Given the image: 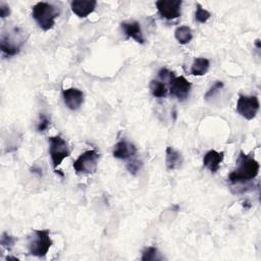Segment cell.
I'll return each mask as SVG.
<instances>
[{
  "label": "cell",
  "mask_w": 261,
  "mask_h": 261,
  "mask_svg": "<svg viewBox=\"0 0 261 261\" xmlns=\"http://www.w3.org/2000/svg\"><path fill=\"white\" fill-rule=\"evenodd\" d=\"M59 16V11L48 3H38L32 10V17L43 31L51 30L55 25V20Z\"/></svg>",
  "instance_id": "2"
},
{
  "label": "cell",
  "mask_w": 261,
  "mask_h": 261,
  "mask_svg": "<svg viewBox=\"0 0 261 261\" xmlns=\"http://www.w3.org/2000/svg\"><path fill=\"white\" fill-rule=\"evenodd\" d=\"M49 154L51 157L52 166L54 169H57L61 165L64 158H67L71 154V149L61 136H55L49 138Z\"/></svg>",
  "instance_id": "4"
},
{
  "label": "cell",
  "mask_w": 261,
  "mask_h": 261,
  "mask_svg": "<svg viewBox=\"0 0 261 261\" xmlns=\"http://www.w3.org/2000/svg\"><path fill=\"white\" fill-rule=\"evenodd\" d=\"M209 67H210V62L207 58L198 57L194 59L193 61V64L191 67V74L193 76H197V77L204 76L208 72Z\"/></svg>",
  "instance_id": "16"
},
{
  "label": "cell",
  "mask_w": 261,
  "mask_h": 261,
  "mask_svg": "<svg viewBox=\"0 0 261 261\" xmlns=\"http://www.w3.org/2000/svg\"><path fill=\"white\" fill-rule=\"evenodd\" d=\"M52 246L49 230H34L28 238V250L30 255L45 257Z\"/></svg>",
  "instance_id": "3"
},
{
  "label": "cell",
  "mask_w": 261,
  "mask_h": 261,
  "mask_svg": "<svg viewBox=\"0 0 261 261\" xmlns=\"http://www.w3.org/2000/svg\"><path fill=\"white\" fill-rule=\"evenodd\" d=\"M15 40L11 38V36L3 35L2 42H0V48L3 52L8 56H15L21 51V45L19 43H15Z\"/></svg>",
  "instance_id": "15"
},
{
  "label": "cell",
  "mask_w": 261,
  "mask_h": 261,
  "mask_svg": "<svg viewBox=\"0 0 261 261\" xmlns=\"http://www.w3.org/2000/svg\"><path fill=\"white\" fill-rule=\"evenodd\" d=\"M142 168H143V162L138 159L130 160L126 165V170L129 172V174H132L134 176L137 175Z\"/></svg>",
  "instance_id": "21"
},
{
  "label": "cell",
  "mask_w": 261,
  "mask_h": 261,
  "mask_svg": "<svg viewBox=\"0 0 261 261\" xmlns=\"http://www.w3.org/2000/svg\"><path fill=\"white\" fill-rule=\"evenodd\" d=\"M175 37L180 44L182 45L188 44L193 39L192 30L187 26L179 27L175 32Z\"/></svg>",
  "instance_id": "17"
},
{
  "label": "cell",
  "mask_w": 261,
  "mask_h": 261,
  "mask_svg": "<svg viewBox=\"0 0 261 261\" xmlns=\"http://www.w3.org/2000/svg\"><path fill=\"white\" fill-rule=\"evenodd\" d=\"M222 87H223V83H222L221 81H216V82L213 84V86H212V87L207 91V93L205 94V96H204L205 100L211 99L212 97H214V96L219 92V90L222 89Z\"/></svg>",
  "instance_id": "22"
},
{
  "label": "cell",
  "mask_w": 261,
  "mask_h": 261,
  "mask_svg": "<svg viewBox=\"0 0 261 261\" xmlns=\"http://www.w3.org/2000/svg\"><path fill=\"white\" fill-rule=\"evenodd\" d=\"M158 77L160 78V80L163 82H169L171 83L175 78V73L169 71L168 69H161L159 72H158Z\"/></svg>",
  "instance_id": "24"
},
{
  "label": "cell",
  "mask_w": 261,
  "mask_h": 261,
  "mask_svg": "<svg viewBox=\"0 0 261 261\" xmlns=\"http://www.w3.org/2000/svg\"><path fill=\"white\" fill-rule=\"evenodd\" d=\"M223 157H224L223 152H217L215 150H210L204 155L203 166L206 169H208L212 174H215L220 168Z\"/></svg>",
  "instance_id": "13"
},
{
  "label": "cell",
  "mask_w": 261,
  "mask_h": 261,
  "mask_svg": "<svg viewBox=\"0 0 261 261\" xmlns=\"http://www.w3.org/2000/svg\"><path fill=\"white\" fill-rule=\"evenodd\" d=\"M149 88L151 91V94L156 97V98H163L166 97L168 94V89L166 84H163L162 82L152 80L149 84Z\"/></svg>",
  "instance_id": "18"
},
{
  "label": "cell",
  "mask_w": 261,
  "mask_h": 261,
  "mask_svg": "<svg viewBox=\"0 0 261 261\" xmlns=\"http://www.w3.org/2000/svg\"><path fill=\"white\" fill-rule=\"evenodd\" d=\"M259 169V163L254 159V157L241 151L237 159V169L228 175V181L232 184H244L250 182L258 176Z\"/></svg>",
  "instance_id": "1"
},
{
  "label": "cell",
  "mask_w": 261,
  "mask_h": 261,
  "mask_svg": "<svg viewBox=\"0 0 261 261\" xmlns=\"http://www.w3.org/2000/svg\"><path fill=\"white\" fill-rule=\"evenodd\" d=\"M256 46H257L258 48H260V46H259V40H257V41H256Z\"/></svg>",
  "instance_id": "27"
},
{
  "label": "cell",
  "mask_w": 261,
  "mask_h": 261,
  "mask_svg": "<svg viewBox=\"0 0 261 261\" xmlns=\"http://www.w3.org/2000/svg\"><path fill=\"white\" fill-rule=\"evenodd\" d=\"M121 29L127 38H132L140 44L145 43V38L143 36L141 26L138 22H123L120 24Z\"/></svg>",
  "instance_id": "12"
},
{
  "label": "cell",
  "mask_w": 261,
  "mask_h": 261,
  "mask_svg": "<svg viewBox=\"0 0 261 261\" xmlns=\"http://www.w3.org/2000/svg\"><path fill=\"white\" fill-rule=\"evenodd\" d=\"M191 88H192V84L185 77L180 76V77H176L171 82L170 92L172 96L176 97L178 100L184 101L188 98Z\"/></svg>",
  "instance_id": "8"
},
{
  "label": "cell",
  "mask_w": 261,
  "mask_h": 261,
  "mask_svg": "<svg viewBox=\"0 0 261 261\" xmlns=\"http://www.w3.org/2000/svg\"><path fill=\"white\" fill-rule=\"evenodd\" d=\"M166 154H167L166 163H167V168L169 171H174L176 169H179L182 166L184 158H183V155L179 151H177L173 147L169 146L167 148Z\"/></svg>",
  "instance_id": "14"
},
{
  "label": "cell",
  "mask_w": 261,
  "mask_h": 261,
  "mask_svg": "<svg viewBox=\"0 0 261 261\" xmlns=\"http://www.w3.org/2000/svg\"><path fill=\"white\" fill-rule=\"evenodd\" d=\"M64 104L71 110H78L84 102V93L77 88H69L62 91Z\"/></svg>",
  "instance_id": "9"
},
{
  "label": "cell",
  "mask_w": 261,
  "mask_h": 261,
  "mask_svg": "<svg viewBox=\"0 0 261 261\" xmlns=\"http://www.w3.org/2000/svg\"><path fill=\"white\" fill-rule=\"evenodd\" d=\"M99 153L96 150H88L81 154L77 160L74 162V170L78 175H90L94 174L97 170L98 160H99Z\"/></svg>",
  "instance_id": "5"
},
{
  "label": "cell",
  "mask_w": 261,
  "mask_h": 261,
  "mask_svg": "<svg viewBox=\"0 0 261 261\" xmlns=\"http://www.w3.org/2000/svg\"><path fill=\"white\" fill-rule=\"evenodd\" d=\"M16 241H17V239L15 237L9 235L8 233H4L3 236H2V246L9 251L12 250Z\"/></svg>",
  "instance_id": "23"
},
{
  "label": "cell",
  "mask_w": 261,
  "mask_h": 261,
  "mask_svg": "<svg viewBox=\"0 0 261 261\" xmlns=\"http://www.w3.org/2000/svg\"><path fill=\"white\" fill-rule=\"evenodd\" d=\"M96 6L95 0H74L71 3L73 13L79 18H87L95 11Z\"/></svg>",
  "instance_id": "10"
},
{
  "label": "cell",
  "mask_w": 261,
  "mask_h": 261,
  "mask_svg": "<svg viewBox=\"0 0 261 261\" xmlns=\"http://www.w3.org/2000/svg\"><path fill=\"white\" fill-rule=\"evenodd\" d=\"M50 126V119L45 115V114H41L40 115V121L37 125V130L40 133L44 132L48 127Z\"/></svg>",
  "instance_id": "25"
},
{
  "label": "cell",
  "mask_w": 261,
  "mask_h": 261,
  "mask_svg": "<svg viewBox=\"0 0 261 261\" xmlns=\"http://www.w3.org/2000/svg\"><path fill=\"white\" fill-rule=\"evenodd\" d=\"M162 257L158 252V249L155 247H147L142 252V261H154V260H161Z\"/></svg>",
  "instance_id": "19"
},
{
  "label": "cell",
  "mask_w": 261,
  "mask_h": 261,
  "mask_svg": "<svg viewBox=\"0 0 261 261\" xmlns=\"http://www.w3.org/2000/svg\"><path fill=\"white\" fill-rule=\"evenodd\" d=\"M211 17V14L204 10L200 5H197V9H196V14H195V20L200 24L206 23Z\"/></svg>",
  "instance_id": "20"
},
{
  "label": "cell",
  "mask_w": 261,
  "mask_h": 261,
  "mask_svg": "<svg viewBox=\"0 0 261 261\" xmlns=\"http://www.w3.org/2000/svg\"><path fill=\"white\" fill-rule=\"evenodd\" d=\"M182 4L181 0H158L156 8L163 19L172 21L181 17Z\"/></svg>",
  "instance_id": "7"
},
{
  "label": "cell",
  "mask_w": 261,
  "mask_h": 261,
  "mask_svg": "<svg viewBox=\"0 0 261 261\" xmlns=\"http://www.w3.org/2000/svg\"><path fill=\"white\" fill-rule=\"evenodd\" d=\"M137 153V148L134 144L129 143L125 140H121L119 142H117L114 146L113 149V157L117 158V159H122V160H126L132 158L136 155Z\"/></svg>",
  "instance_id": "11"
},
{
  "label": "cell",
  "mask_w": 261,
  "mask_h": 261,
  "mask_svg": "<svg viewBox=\"0 0 261 261\" xmlns=\"http://www.w3.org/2000/svg\"><path fill=\"white\" fill-rule=\"evenodd\" d=\"M10 15H11V9L9 6H7L5 4L0 6V16H2L3 19L10 17Z\"/></svg>",
  "instance_id": "26"
},
{
  "label": "cell",
  "mask_w": 261,
  "mask_h": 261,
  "mask_svg": "<svg viewBox=\"0 0 261 261\" xmlns=\"http://www.w3.org/2000/svg\"><path fill=\"white\" fill-rule=\"evenodd\" d=\"M260 107V103L256 96L240 95L237 102V111L244 118L251 120L253 119Z\"/></svg>",
  "instance_id": "6"
}]
</instances>
